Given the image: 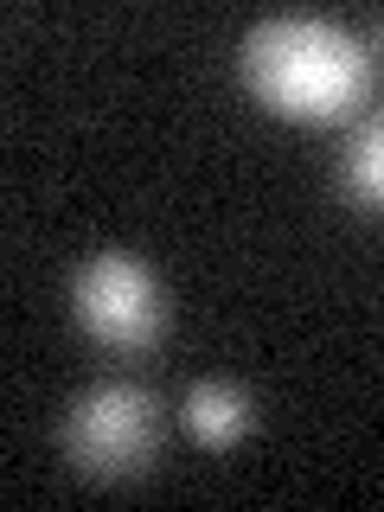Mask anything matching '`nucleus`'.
I'll use <instances>...</instances> for the list:
<instances>
[{
	"label": "nucleus",
	"mask_w": 384,
	"mask_h": 512,
	"mask_svg": "<svg viewBox=\"0 0 384 512\" xmlns=\"http://www.w3.org/2000/svg\"><path fill=\"white\" fill-rule=\"evenodd\" d=\"M237 77L269 116L340 122L359 116V103L372 96L378 58L359 32L320 20V13H276V20H256L244 32Z\"/></svg>",
	"instance_id": "obj_1"
},
{
	"label": "nucleus",
	"mask_w": 384,
	"mask_h": 512,
	"mask_svg": "<svg viewBox=\"0 0 384 512\" xmlns=\"http://www.w3.org/2000/svg\"><path fill=\"white\" fill-rule=\"evenodd\" d=\"M64 461L84 480H135L160 455V410L135 384H90L71 410H64Z\"/></svg>",
	"instance_id": "obj_2"
},
{
	"label": "nucleus",
	"mask_w": 384,
	"mask_h": 512,
	"mask_svg": "<svg viewBox=\"0 0 384 512\" xmlns=\"http://www.w3.org/2000/svg\"><path fill=\"white\" fill-rule=\"evenodd\" d=\"M71 314L96 346L109 352H148L167 333V295L154 269L128 250H96L71 276Z\"/></svg>",
	"instance_id": "obj_3"
},
{
	"label": "nucleus",
	"mask_w": 384,
	"mask_h": 512,
	"mask_svg": "<svg viewBox=\"0 0 384 512\" xmlns=\"http://www.w3.org/2000/svg\"><path fill=\"white\" fill-rule=\"evenodd\" d=\"M180 416H186V429H192V442H199V448H231V442L250 436L256 404H250L244 384H231V378H199L186 391Z\"/></svg>",
	"instance_id": "obj_4"
},
{
	"label": "nucleus",
	"mask_w": 384,
	"mask_h": 512,
	"mask_svg": "<svg viewBox=\"0 0 384 512\" xmlns=\"http://www.w3.org/2000/svg\"><path fill=\"white\" fill-rule=\"evenodd\" d=\"M340 192L359 212H384V109L352 122L340 148Z\"/></svg>",
	"instance_id": "obj_5"
}]
</instances>
